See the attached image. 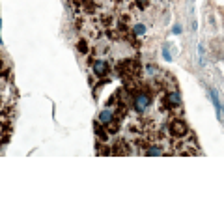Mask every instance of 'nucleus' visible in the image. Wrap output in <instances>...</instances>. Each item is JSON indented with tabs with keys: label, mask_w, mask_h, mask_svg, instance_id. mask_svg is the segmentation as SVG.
<instances>
[{
	"label": "nucleus",
	"mask_w": 224,
	"mask_h": 224,
	"mask_svg": "<svg viewBox=\"0 0 224 224\" xmlns=\"http://www.w3.org/2000/svg\"><path fill=\"white\" fill-rule=\"evenodd\" d=\"M133 30H135V34H136V36H142V34L146 32V28H144V24H136V26H135Z\"/></svg>",
	"instance_id": "8"
},
{
	"label": "nucleus",
	"mask_w": 224,
	"mask_h": 224,
	"mask_svg": "<svg viewBox=\"0 0 224 224\" xmlns=\"http://www.w3.org/2000/svg\"><path fill=\"white\" fill-rule=\"evenodd\" d=\"M99 122H101V123H108V122H112V112H110V110H105V112H101V116H99Z\"/></svg>",
	"instance_id": "6"
},
{
	"label": "nucleus",
	"mask_w": 224,
	"mask_h": 224,
	"mask_svg": "<svg viewBox=\"0 0 224 224\" xmlns=\"http://www.w3.org/2000/svg\"><path fill=\"white\" fill-rule=\"evenodd\" d=\"M172 32H174V34H179V32H181V24H176V26H174V30H172Z\"/></svg>",
	"instance_id": "12"
},
{
	"label": "nucleus",
	"mask_w": 224,
	"mask_h": 224,
	"mask_svg": "<svg viewBox=\"0 0 224 224\" xmlns=\"http://www.w3.org/2000/svg\"><path fill=\"white\" fill-rule=\"evenodd\" d=\"M148 153H150V155H161L163 151H161V148H157V146H151V148L148 150Z\"/></svg>",
	"instance_id": "9"
},
{
	"label": "nucleus",
	"mask_w": 224,
	"mask_h": 224,
	"mask_svg": "<svg viewBox=\"0 0 224 224\" xmlns=\"http://www.w3.org/2000/svg\"><path fill=\"white\" fill-rule=\"evenodd\" d=\"M95 133H97V136H99V138H105V140H107V133H105L99 125H95Z\"/></svg>",
	"instance_id": "10"
},
{
	"label": "nucleus",
	"mask_w": 224,
	"mask_h": 224,
	"mask_svg": "<svg viewBox=\"0 0 224 224\" xmlns=\"http://www.w3.org/2000/svg\"><path fill=\"white\" fill-rule=\"evenodd\" d=\"M150 101H151L150 93H146V92H138V93L135 95V99H133V107H135L136 112H144V110L148 108Z\"/></svg>",
	"instance_id": "1"
},
{
	"label": "nucleus",
	"mask_w": 224,
	"mask_h": 224,
	"mask_svg": "<svg viewBox=\"0 0 224 224\" xmlns=\"http://www.w3.org/2000/svg\"><path fill=\"white\" fill-rule=\"evenodd\" d=\"M163 56H164V60H172V54H170V43H166L164 47H163Z\"/></svg>",
	"instance_id": "7"
},
{
	"label": "nucleus",
	"mask_w": 224,
	"mask_h": 224,
	"mask_svg": "<svg viewBox=\"0 0 224 224\" xmlns=\"http://www.w3.org/2000/svg\"><path fill=\"white\" fill-rule=\"evenodd\" d=\"M93 71H95V75L103 77V75L107 73V64H105V60H97V62L93 64Z\"/></svg>",
	"instance_id": "4"
},
{
	"label": "nucleus",
	"mask_w": 224,
	"mask_h": 224,
	"mask_svg": "<svg viewBox=\"0 0 224 224\" xmlns=\"http://www.w3.org/2000/svg\"><path fill=\"white\" fill-rule=\"evenodd\" d=\"M170 133H172L174 136H185V135H187V125H185L181 120H176V122H172V125H170Z\"/></svg>",
	"instance_id": "2"
},
{
	"label": "nucleus",
	"mask_w": 224,
	"mask_h": 224,
	"mask_svg": "<svg viewBox=\"0 0 224 224\" xmlns=\"http://www.w3.org/2000/svg\"><path fill=\"white\" fill-rule=\"evenodd\" d=\"M79 50H80V52H86V50H88V49H86V43H84V41H80V43H79Z\"/></svg>",
	"instance_id": "11"
},
{
	"label": "nucleus",
	"mask_w": 224,
	"mask_h": 224,
	"mask_svg": "<svg viewBox=\"0 0 224 224\" xmlns=\"http://www.w3.org/2000/svg\"><path fill=\"white\" fill-rule=\"evenodd\" d=\"M211 99H213V105H215V108H217V116H219V120H224L222 107H221V101H219V97H217V92H215V90H211Z\"/></svg>",
	"instance_id": "3"
},
{
	"label": "nucleus",
	"mask_w": 224,
	"mask_h": 224,
	"mask_svg": "<svg viewBox=\"0 0 224 224\" xmlns=\"http://www.w3.org/2000/svg\"><path fill=\"white\" fill-rule=\"evenodd\" d=\"M172 105H179L181 103V95L178 93V92H172V93H168V97H166Z\"/></svg>",
	"instance_id": "5"
},
{
	"label": "nucleus",
	"mask_w": 224,
	"mask_h": 224,
	"mask_svg": "<svg viewBox=\"0 0 224 224\" xmlns=\"http://www.w3.org/2000/svg\"><path fill=\"white\" fill-rule=\"evenodd\" d=\"M138 4H140V6L144 7V6H146V0H138Z\"/></svg>",
	"instance_id": "13"
}]
</instances>
